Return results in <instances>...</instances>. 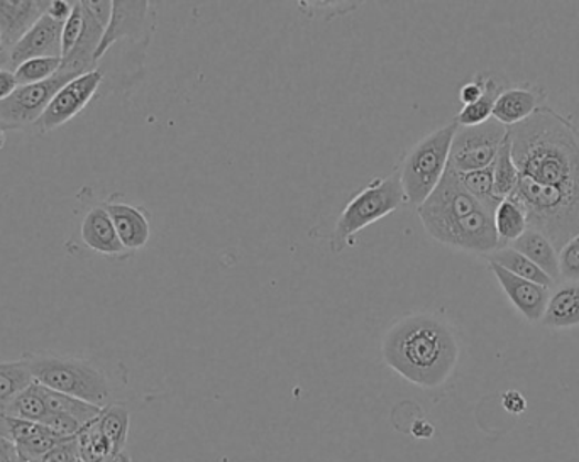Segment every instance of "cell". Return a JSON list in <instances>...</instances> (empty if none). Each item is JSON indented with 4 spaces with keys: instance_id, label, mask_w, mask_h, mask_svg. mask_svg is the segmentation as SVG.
<instances>
[{
    "instance_id": "5",
    "label": "cell",
    "mask_w": 579,
    "mask_h": 462,
    "mask_svg": "<svg viewBox=\"0 0 579 462\" xmlns=\"http://www.w3.org/2000/svg\"><path fill=\"white\" fill-rule=\"evenodd\" d=\"M511 198L526 211L529 229L539 230L561 251L579 234V204L552 187L520 176Z\"/></svg>"
},
{
    "instance_id": "22",
    "label": "cell",
    "mask_w": 579,
    "mask_h": 462,
    "mask_svg": "<svg viewBox=\"0 0 579 462\" xmlns=\"http://www.w3.org/2000/svg\"><path fill=\"white\" fill-rule=\"evenodd\" d=\"M33 383V374L24 358L0 362V413L8 412L15 398Z\"/></svg>"
},
{
    "instance_id": "14",
    "label": "cell",
    "mask_w": 579,
    "mask_h": 462,
    "mask_svg": "<svg viewBox=\"0 0 579 462\" xmlns=\"http://www.w3.org/2000/svg\"><path fill=\"white\" fill-rule=\"evenodd\" d=\"M62 22L44 14L28 33L11 48L9 69L14 72L21 63L34 58H62Z\"/></svg>"
},
{
    "instance_id": "44",
    "label": "cell",
    "mask_w": 579,
    "mask_h": 462,
    "mask_svg": "<svg viewBox=\"0 0 579 462\" xmlns=\"http://www.w3.org/2000/svg\"><path fill=\"white\" fill-rule=\"evenodd\" d=\"M578 434H579V423H578Z\"/></svg>"
},
{
    "instance_id": "43",
    "label": "cell",
    "mask_w": 579,
    "mask_h": 462,
    "mask_svg": "<svg viewBox=\"0 0 579 462\" xmlns=\"http://www.w3.org/2000/svg\"><path fill=\"white\" fill-rule=\"evenodd\" d=\"M4 48V41H2V34H0V50Z\"/></svg>"
},
{
    "instance_id": "20",
    "label": "cell",
    "mask_w": 579,
    "mask_h": 462,
    "mask_svg": "<svg viewBox=\"0 0 579 462\" xmlns=\"http://www.w3.org/2000/svg\"><path fill=\"white\" fill-rule=\"evenodd\" d=\"M552 288L540 324L551 329L579 326V281H559Z\"/></svg>"
},
{
    "instance_id": "35",
    "label": "cell",
    "mask_w": 579,
    "mask_h": 462,
    "mask_svg": "<svg viewBox=\"0 0 579 462\" xmlns=\"http://www.w3.org/2000/svg\"><path fill=\"white\" fill-rule=\"evenodd\" d=\"M486 85H488V76L476 75L475 80L461 86L459 101L463 102V105L475 104L485 95Z\"/></svg>"
},
{
    "instance_id": "41",
    "label": "cell",
    "mask_w": 579,
    "mask_h": 462,
    "mask_svg": "<svg viewBox=\"0 0 579 462\" xmlns=\"http://www.w3.org/2000/svg\"><path fill=\"white\" fill-rule=\"evenodd\" d=\"M9 63H11V50L2 48V50H0V69H9Z\"/></svg>"
},
{
    "instance_id": "15",
    "label": "cell",
    "mask_w": 579,
    "mask_h": 462,
    "mask_svg": "<svg viewBox=\"0 0 579 462\" xmlns=\"http://www.w3.org/2000/svg\"><path fill=\"white\" fill-rule=\"evenodd\" d=\"M104 207L111 215L115 233L127 251L134 253L146 248V244L152 237L148 212L130 202H124L120 195H112L107 202H104Z\"/></svg>"
},
{
    "instance_id": "23",
    "label": "cell",
    "mask_w": 579,
    "mask_h": 462,
    "mask_svg": "<svg viewBox=\"0 0 579 462\" xmlns=\"http://www.w3.org/2000/svg\"><path fill=\"white\" fill-rule=\"evenodd\" d=\"M500 248L510 246L529 229L526 211L515 198H504L494 215Z\"/></svg>"
},
{
    "instance_id": "42",
    "label": "cell",
    "mask_w": 579,
    "mask_h": 462,
    "mask_svg": "<svg viewBox=\"0 0 579 462\" xmlns=\"http://www.w3.org/2000/svg\"><path fill=\"white\" fill-rule=\"evenodd\" d=\"M6 140H8V137H6V130L0 126V151L4 150Z\"/></svg>"
},
{
    "instance_id": "12",
    "label": "cell",
    "mask_w": 579,
    "mask_h": 462,
    "mask_svg": "<svg viewBox=\"0 0 579 462\" xmlns=\"http://www.w3.org/2000/svg\"><path fill=\"white\" fill-rule=\"evenodd\" d=\"M494 215V212L478 208L451 226L437 243L459 251L489 256L500 249Z\"/></svg>"
},
{
    "instance_id": "6",
    "label": "cell",
    "mask_w": 579,
    "mask_h": 462,
    "mask_svg": "<svg viewBox=\"0 0 579 462\" xmlns=\"http://www.w3.org/2000/svg\"><path fill=\"white\" fill-rule=\"evenodd\" d=\"M405 202L399 173H390L385 178H374L363 191L358 192L350 204L342 208L332 230L331 249L334 253L344 251L354 236L366 229L371 224L385 219L386 215L399 211Z\"/></svg>"
},
{
    "instance_id": "38",
    "label": "cell",
    "mask_w": 579,
    "mask_h": 462,
    "mask_svg": "<svg viewBox=\"0 0 579 462\" xmlns=\"http://www.w3.org/2000/svg\"><path fill=\"white\" fill-rule=\"evenodd\" d=\"M19 89L15 73L9 69H0V102L8 101L15 90Z\"/></svg>"
},
{
    "instance_id": "36",
    "label": "cell",
    "mask_w": 579,
    "mask_h": 462,
    "mask_svg": "<svg viewBox=\"0 0 579 462\" xmlns=\"http://www.w3.org/2000/svg\"><path fill=\"white\" fill-rule=\"evenodd\" d=\"M83 8L86 12L102 25L107 29L112 16V0H82Z\"/></svg>"
},
{
    "instance_id": "29",
    "label": "cell",
    "mask_w": 579,
    "mask_h": 462,
    "mask_svg": "<svg viewBox=\"0 0 579 462\" xmlns=\"http://www.w3.org/2000/svg\"><path fill=\"white\" fill-rule=\"evenodd\" d=\"M500 92V85H497V82L492 76H488L485 95L479 101H476L475 104L463 105L454 122L459 127H473L489 121L492 115H494L495 101H497Z\"/></svg>"
},
{
    "instance_id": "2",
    "label": "cell",
    "mask_w": 579,
    "mask_h": 462,
    "mask_svg": "<svg viewBox=\"0 0 579 462\" xmlns=\"http://www.w3.org/2000/svg\"><path fill=\"white\" fill-rule=\"evenodd\" d=\"M459 352L453 326L434 314L402 317L386 330L382 342L385 365L424 390H436L453 377Z\"/></svg>"
},
{
    "instance_id": "3",
    "label": "cell",
    "mask_w": 579,
    "mask_h": 462,
    "mask_svg": "<svg viewBox=\"0 0 579 462\" xmlns=\"http://www.w3.org/2000/svg\"><path fill=\"white\" fill-rule=\"evenodd\" d=\"M22 358L28 361L34 381L41 387L79 398L99 409L112 405L107 374L94 362L51 352H28Z\"/></svg>"
},
{
    "instance_id": "7",
    "label": "cell",
    "mask_w": 579,
    "mask_h": 462,
    "mask_svg": "<svg viewBox=\"0 0 579 462\" xmlns=\"http://www.w3.org/2000/svg\"><path fill=\"white\" fill-rule=\"evenodd\" d=\"M478 208L485 207L465 191L457 178V173L447 168L436 191L428 195L424 204L418 205L417 214L428 236L440 240V237L457 220Z\"/></svg>"
},
{
    "instance_id": "33",
    "label": "cell",
    "mask_w": 579,
    "mask_h": 462,
    "mask_svg": "<svg viewBox=\"0 0 579 462\" xmlns=\"http://www.w3.org/2000/svg\"><path fill=\"white\" fill-rule=\"evenodd\" d=\"M559 281H579V234L559 251Z\"/></svg>"
},
{
    "instance_id": "39",
    "label": "cell",
    "mask_w": 579,
    "mask_h": 462,
    "mask_svg": "<svg viewBox=\"0 0 579 462\" xmlns=\"http://www.w3.org/2000/svg\"><path fill=\"white\" fill-rule=\"evenodd\" d=\"M73 11V2H65V0H50L46 14L54 21L65 24L66 19L70 18Z\"/></svg>"
},
{
    "instance_id": "45",
    "label": "cell",
    "mask_w": 579,
    "mask_h": 462,
    "mask_svg": "<svg viewBox=\"0 0 579 462\" xmlns=\"http://www.w3.org/2000/svg\"><path fill=\"white\" fill-rule=\"evenodd\" d=\"M0 415H2V413H0Z\"/></svg>"
},
{
    "instance_id": "11",
    "label": "cell",
    "mask_w": 579,
    "mask_h": 462,
    "mask_svg": "<svg viewBox=\"0 0 579 462\" xmlns=\"http://www.w3.org/2000/svg\"><path fill=\"white\" fill-rule=\"evenodd\" d=\"M104 79V72L97 69L66 83L54 95L53 101L50 102L40 121L34 124L38 133L46 134L51 133V131L60 130V127L65 126L66 122L75 119L86 105L94 101Z\"/></svg>"
},
{
    "instance_id": "13",
    "label": "cell",
    "mask_w": 579,
    "mask_h": 462,
    "mask_svg": "<svg viewBox=\"0 0 579 462\" xmlns=\"http://www.w3.org/2000/svg\"><path fill=\"white\" fill-rule=\"evenodd\" d=\"M0 438L12 442L24 462L40 461L66 441L41 423L14 419L4 413L0 415Z\"/></svg>"
},
{
    "instance_id": "8",
    "label": "cell",
    "mask_w": 579,
    "mask_h": 462,
    "mask_svg": "<svg viewBox=\"0 0 579 462\" xmlns=\"http://www.w3.org/2000/svg\"><path fill=\"white\" fill-rule=\"evenodd\" d=\"M507 136L508 127L495 121L494 117L483 122L479 126H457L453 144H451L447 168L457 173L489 168L494 165L498 150Z\"/></svg>"
},
{
    "instance_id": "1",
    "label": "cell",
    "mask_w": 579,
    "mask_h": 462,
    "mask_svg": "<svg viewBox=\"0 0 579 462\" xmlns=\"http://www.w3.org/2000/svg\"><path fill=\"white\" fill-rule=\"evenodd\" d=\"M511 158L520 176L556 188L579 204V127L555 109L540 105L508 127Z\"/></svg>"
},
{
    "instance_id": "27",
    "label": "cell",
    "mask_w": 579,
    "mask_h": 462,
    "mask_svg": "<svg viewBox=\"0 0 579 462\" xmlns=\"http://www.w3.org/2000/svg\"><path fill=\"white\" fill-rule=\"evenodd\" d=\"M457 178H459L461 185L465 187V191L473 198H476L486 211L495 214L502 198L495 192L494 170H492V166L489 168L476 170V172L457 173Z\"/></svg>"
},
{
    "instance_id": "18",
    "label": "cell",
    "mask_w": 579,
    "mask_h": 462,
    "mask_svg": "<svg viewBox=\"0 0 579 462\" xmlns=\"http://www.w3.org/2000/svg\"><path fill=\"white\" fill-rule=\"evenodd\" d=\"M50 0H0V34L11 50L46 14Z\"/></svg>"
},
{
    "instance_id": "30",
    "label": "cell",
    "mask_w": 579,
    "mask_h": 462,
    "mask_svg": "<svg viewBox=\"0 0 579 462\" xmlns=\"http://www.w3.org/2000/svg\"><path fill=\"white\" fill-rule=\"evenodd\" d=\"M4 415L29 420V422L43 423V420L48 417V409L40 384L34 381L28 390L22 391Z\"/></svg>"
},
{
    "instance_id": "26",
    "label": "cell",
    "mask_w": 579,
    "mask_h": 462,
    "mask_svg": "<svg viewBox=\"0 0 579 462\" xmlns=\"http://www.w3.org/2000/svg\"><path fill=\"white\" fill-rule=\"evenodd\" d=\"M101 434L111 445L115 455H120L127 441V430H130V413L124 407L108 405L102 410L101 415L95 419Z\"/></svg>"
},
{
    "instance_id": "24",
    "label": "cell",
    "mask_w": 579,
    "mask_h": 462,
    "mask_svg": "<svg viewBox=\"0 0 579 462\" xmlns=\"http://www.w3.org/2000/svg\"><path fill=\"white\" fill-rule=\"evenodd\" d=\"M486 258H488V261L497 263L498 266L507 269L511 275L524 278V280L533 281V284L540 285V287H546L551 290L556 285L539 266L534 265L523 253H518L517 249L510 248V246L497 249V251L492 253V255L486 256Z\"/></svg>"
},
{
    "instance_id": "21",
    "label": "cell",
    "mask_w": 579,
    "mask_h": 462,
    "mask_svg": "<svg viewBox=\"0 0 579 462\" xmlns=\"http://www.w3.org/2000/svg\"><path fill=\"white\" fill-rule=\"evenodd\" d=\"M510 248L523 253L534 265L539 266L555 284H559V280H561L559 278V251L555 248V244L539 230L527 229L514 244H510Z\"/></svg>"
},
{
    "instance_id": "34",
    "label": "cell",
    "mask_w": 579,
    "mask_h": 462,
    "mask_svg": "<svg viewBox=\"0 0 579 462\" xmlns=\"http://www.w3.org/2000/svg\"><path fill=\"white\" fill-rule=\"evenodd\" d=\"M307 12H324L328 18L335 14H348L360 8L361 2H300Z\"/></svg>"
},
{
    "instance_id": "9",
    "label": "cell",
    "mask_w": 579,
    "mask_h": 462,
    "mask_svg": "<svg viewBox=\"0 0 579 462\" xmlns=\"http://www.w3.org/2000/svg\"><path fill=\"white\" fill-rule=\"evenodd\" d=\"M72 80L75 79L58 72L46 82L19 86L8 101L0 102V126L4 130H25L34 126L54 95Z\"/></svg>"
},
{
    "instance_id": "32",
    "label": "cell",
    "mask_w": 579,
    "mask_h": 462,
    "mask_svg": "<svg viewBox=\"0 0 579 462\" xmlns=\"http://www.w3.org/2000/svg\"><path fill=\"white\" fill-rule=\"evenodd\" d=\"M85 28V9L82 2H73V11L70 18L63 24L62 31V58H65L70 51L79 43Z\"/></svg>"
},
{
    "instance_id": "10",
    "label": "cell",
    "mask_w": 579,
    "mask_h": 462,
    "mask_svg": "<svg viewBox=\"0 0 579 462\" xmlns=\"http://www.w3.org/2000/svg\"><path fill=\"white\" fill-rule=\"evenodd\" d=\"M155 24V11L146 0H114L111 22L105 29L95 61H101L115 43L131 40L134 43H148Z\"/></svg>"
},
{
    "instance_id": "4",
    "label": "cell",
    "mask_w": 579,
    "mask_h": 462,
    "mask_svg": "<svg viewBox=\"0 0 579 462\" xmlns=\"http://www.w3.org/2000/svg\"><path fill=\"white\" fill-rule=\"evenodd\" d=\"M456 131L457 124L453 121L422 137L403 154L396 173L407 204L418 207L436 191L449 165L451 144Z\"/></svg>"
},
{
    "instance_id": "40",
    "label": "cell",
    "mask_w": 579,
    "mask_h": 462,
    "mask_svg": "<svg viewBox=\"0 0 579 462\" xmlns=\"http://www.w3.org/2000/svg\"><path fill=\"white\" fill-rule=\"evenodd\" d=\"M0 462H24L15 445L4 438H0Z\"/></svg>"
},
{
    "instance_id": "17",
    "label": "cell",
    "mask_w": 579,
    "mask_h": 462,
    "mask_svg": "<svg viewBox=\"0 0 579 462\" xmlns=\"http://www.w3.org/2000/svg\"><path fill=\"white\" fill-rule=\"evenodd\" d=\"M80 237H82L86 248L92 249L97 255L121 259L131 255L115 233L111 215L105 211L104 204L95 205L86 212L82 226H80Z\"/></svg>"
},
{
    "instance_id": "16",
    "label": "cell",
    "mask_w": 579,
    "mask_h": 462,
    "mask_svg": "<svg viewBox=\"0 0 579 462\" xmlns=\"http://www.w3.org/2000/svg\"><path fill=\"white\" fill-rule=\"evenodd\" d=\"M488 266L514 307L523 314L524 319L533 324L540 322L546 312L547 300H549V288L518 278L498 266L497 263L488 261Z\"/></svg>"
},
{
    "instance_id": "25",
    "label": "cell",
    "mask_w": 579,
    "mask_h": 462,
    "mask_svg": "<svg viewBox=\"0 0 579 462\" xmlns=\"http://www.w3.org/2000/svg\"><path fill=\"white\" fill-rule=\"evenodd\" d=\"M41 393H43L48 413L70 417V419H75L76 422L82 423L83 427L94 422V420L101 415L102 410H104L91 405V403L82 402L79 398L58 393V391L48 390V388L44 387H41Z\"/></svg>"
},
{
    "instance_id": "19",
    "label": "cell",
    "mask_w": 579,
    "mask_h": 462,
    "mask_svg": "<svg viewBox=\"0 0 579 462\" xmlns=\"http://www.w3.org/2000/svg\"><path fill=\"white\" fill-rule=\"evenodd\" d=\"M540 90L534 86H511L502 90L495 101L492 117L504 126L511 127L529 119L540 107Z\"/></svg>"
},
{
    "instance_id": "37",
    "label": "cell",
    "mask_w": 579,
    "mask_h": 462,
    "mask_svg": "<svg viewBox=\"0 0 579 462\" xmlns=\"http://www.w3.org/2000/svg\"><path fill=\"white\" fill-rule=\"evenodd\" d=\"M502 403H504V409L507 410V412L514 413V415H520V413L527 410V400L524 398V394L517 390H510L504 393Z\"/></svg>"
},
{
    "instance_id": "31",
    "label": "cell",
    "mask_w": 579,
    "mask_h": 462,
    "mask_svg": "<svg viewBox=\"0 0 579 462\" xmlns=\"http://www.w3.org/2000/svg\"><path fill=\"white\" fill-rule=\"evenodd\" d=\"M63 58H34L14 70L19 86L34 85L53 79L62 69Z\"/></svg>"
},
{
    "instance_id": "28",
    "label": "cell",
    "mask_w": 579,
    "mask_h": 462,
    "mask_svg": "<svg viewBox=\"0 0 579 462\" xmlns=\"http://www.w3.org/2000/svg\"><path fill=\"white\" fill-rule=\"evenodd\" d=\"M492 170H494L495 192H497L498 197L502 201L511 197L514 192L517 191L518 182H520V172H518L514 158H511L510 134L502 143Z\"/></svg>"
}]
</instances>
